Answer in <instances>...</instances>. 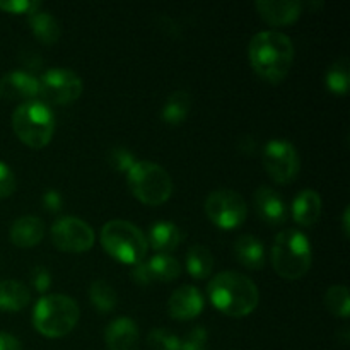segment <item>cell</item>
Wrapping results in <instances>:
<instances>
[{"instance_id": "obj_25", "label": "cell", "mask_w": 350, "mask_h": 350, "mask_svg": "<svg viewBox=\"0 0 350 350\" xmlns=\"http://www.w3.org/2000/svg\"><path fill=\"white\" fill-rule=\"evenodd\" d=\"M191 99L185 91H174L163 108V120L167 125H180L190 111Z\"/></svg>"}, {"instance_id": "obj_3", "label": "cell", "mask_w": 350, "mask_h": 350, "mask_svg": "<svg viewBox=\"0 0 350 350\" xmlns=\"http://www.w3.org/2000/svg\"><path fill=\"white\" fill-rule=\"evenodd\" d=\"M313 262L311 243L301 231L279 232L272 246V265L282 279L297 280L306 275Z\"/></svg>"}, {"instance_id": "obj_37", "label": "cell", "mask_w": 350, "mask_h": 350, "mask_svg": "<svg viewBox=\"0 0 350 350\" xmlns=\"http://www.w3.org/2000/svg\"><path fill=\"white\" fill-rule=\"evenodd\" d=\"M0 350H23V345L14 335L0 334Z\"/></svg>"}, {"instance_id": "obj_8", "label": "cell", "mask_w": 350, "mask_h": 350, "mask_svg": "<svg viewBox=\"0 0 350 350\" xmlns=\"http://www.w3.org/2000/svg\"><path fill=\"white\" fill-rule=\"evenodd\" d=\"M40 96L43 103L50 105H70L82 94V79L70 68L55 67L44 72L40 79Z\"/></svg>"}, {"instance_id": "obj_23", "label": "cell", "mask_w": 350, "mask_h": 350, "mask_svg": "<svg viewBox=\"0 0 350 350\" xmlns=\"http://www.w3.org/2000/svg\"><path fill=\"white\" fill-rule=\"evenodd\" d=\"M187 269L193 279H207L214 270V256L205 246L193 245L187 253Z\"/></svg>"}, {"instance_id": "obj_36", "label": "cell", "mask_w": 350, "mask_h": 350, "mask_svg": "<svg viewBox=\"0 0 350 350\" xmlns=\"http://www.w3.org/2000/svg\"><path fill=\"white\" fill-rule=\"evenodd\" d=\"M43 205L46 211L57 212L62 205V197L57 190H46L43 195Z\"/></svg>"}, {"instance_id": "obj_26", "label": "cell", "mask_w": 350, "mask_h": 350, "mask_svg": "<svg viewBox=\"0 0 350 350\" xmlns=\"http://www.w3.org/2000/svg\"><path fill=\"white\" fill-rule=\"evenodd\" d=\"M89 299L94 304L96 310L101 311V313H109V311L115 310L118 297H116L111 284L106 282V280H96L89 287Z\"/></svg>"}, {"instance_id": "obj_30", "label": "cell", "mask_w": 350, "mask_h": 350, "mask_svg": "<svg viewBox=\"0 0 350 350\" xmlns=\"http://www.w3.org/2000/svg\"><path fill=\"white\" fill-rule=\"evenodd\" d=\"M108 161L109 164H111V167H115L116 171H122V173H129L130 167L137 163L135 156H133L129 149H123V147L111 149Z\"/></svg>"}, {"instance_id": "obj_12", "label": "cell", "mask_w": 350, "mask_h": 350, "mask_svg": "<svg viewBox=\"0 0 350 350\" xmlns=\"http://www.w3.org/2000/svg\"><path fill=\"white\" fill-rule=\"evenodd\" d=\"M40 92V84L34 75L23 70H14L0 79V98L5 101H34Z\"/></svg>"}, {"instance_id": "obj_24", "label": "cell", "mask_w": 350, "mask_h": 350, "mask_svg": "<svg viewBox=\"0 0 350 350\" xmlns=\"http://www.w3.org/2000/svg\"><path fill=\"white\" fill-rule=\"evenodd\" d=\"M147 263V269H149L150 277L152 280H161V282H171V280H176L181 273V265L174 256L159 255L152 256Z\"/></svg>"}, {"instance_id": "obj_10", "label": "cell", "mask_w": 350, "mask_h": 350, "mask_svg": "<svg viewBox=\"0 0 350 350\" xmlns=\"http://www.w3.org/2000/svg\"><path fill=\"white\" fill-rule=\"evenodd\" d=\"M263 167L275 183L287 185L299 174L301 159L297 149L287 140H270L263 149Z\"/></svg>"}, {"instance_id": "obj_7", "label": "cell", "mask_w": 350, "mask_h": 350, "mask_svg": "<svg viewBox=\"0 0 350 350\" xmlns=\"http://www.w3.org/2000/svg\"><path fill=\"white\" fill-rule=\"evenodd\" d=\"M126 180L135 198L146 205L164 204L173 193V181L167 171L152 161H137L126 173Z\"/></svg>"}, {"instance_id": "obj_32", "label": "cell", "mask_w": 350, "mask_h": 350, "mask_svg": "<svg viewBox=\"0 0 350 350\" xmlns=\"http://www.w3.org/2000/svg\"><path fill=\"white\" fill-rule=\"evenodd\" d=\"M40 5V2H29V0H0V10L9 14H29Z\"/></svg>"}, {"instance_id": "obj_6", "label": "cell", "mask_w": 350, "mask_h": 350, "mask_svg": "<svg viewBox=\"0 0 350 350\" xmlns=\"http://www.w3.org/2000/svg\"><path fill=\"white\" fill-rule=\"evenodd\" d=\"M12 129L17 139L27 147L43 149L55 132L53 111L43 101H27L17 106L12 115Z\"/></svg>"}, {"instance_id": "obj_2", "label": "cell", "mask_w": 350, "mask_h": 350, "mask_svg": "<svg viewBox=\"0 0 350 350\" xmlns=\"http://www.w3.org/2000/svg\"><path fill=\"white\" fill-rule=\"evenodd\" d=\"M211 303L228 317L243 318L256 310L260 293L256 284L238 272H221L208 282Z\"/></svg>"}, {"instance_id": "obj_31", "label": "cell", "mask_w": 350, "mask_h": 350, "mask_svg": "<svg viewBox=\"0 0 350 350\" xmlns=\"http://www.w3.org/2000/svg\"><path fill=\"white\" fill-rule=\"evenodd\" d=\"M207 332L205 328L197 327L181 340V350H207Z\"/></svg>"}, {"instance_id": "obj_14", "label": "cell", "mask_w": 350, "mask_h": 350, "mask_svg": "<svg viewBox=\"0 0 350 350\" xmlns=\"http://www.w3.org/2000/svg\"><path fill=\"white\" fill-rule=\"evenodd\" d=\"M256 10L272 26H286L299 19L303 12V3L296 0H258Z\"/></svg>"}, {"instance_id": "obj_27", "label": "cell", "mask_w": 350, "mask_h": 350, "mask_svg": "<svg viewBox=\"0 0 350 350\" xmlns=\"http://www.w3.org/2000/svg\"><path fill=\"white\" fill-rule=\"evenodd\" d=\"M325 304L328 311L338 318H349L350 313V301H349V289L342 284L338 286L328 287L325 294Z\"/></svg>"}, {"instance_id": "obj_17", "label": "cell", "mask_w": 350, "mask_h": 350, "mask_svg": "<svg viewBox=\"0 0 350 350\" xmlns=\"http://www.w3.org/2000/svg\"><path fill=\"white\" fill-rule=\"evenodd\" d=\"M44 238V222L36 215H23L10 228V241L17 248H33Z\"/></svg>"}, {"instance_id": "obj_21", "label": "cell", "mask_w": 350, "mask_h": 350, "mask_svg": "<svg viewBox=\"0 0 350 350\" xmlns=\"http://www.w3.org/2000/svg\"><path fill=\"white\" fill-rule=\"evenodd\" d=\"M29 26L34 36L44 44L57 43L60 38V24L50 12L41 10V5L29 12Z\"/></svg>"}, {"instance_id": "obj_4", "label": "cell", "mask_w": 350, "mask_h": 350, "mask_svg": "<svg viewBox=\"0 0 350 350\" xmlns=\"http://www.w3.org/2000/svg\"><path fill=\"white\" fill-rule=\"evenodd\" d=\"M77 303L64 294H48L33 310V325L43 337L60 338L70 334L79 321Z\"/></svg>"}, {"instance_id": "obj_34", "label": "cell", "mask_w": 350, "mask_h": 350, "mask_svg": "<svg viewBox=\"0 0 350 350\" xmlns=\"http://www.w3.org/2000/svg\"><path fill=\"white\" fill-rule=\"evenodd\" d=\"M31 284L34 286V289L38 293H46L48 287L51 286V275L44 267H36L33 269V273H31Z\"/></svg>"}, {"instance_id": "obj_1", "label": "cell", "mask_w": 350, "mask_h": 350, "mask_svg": "<svg viewBox=\"0 0 350 350\" xmlns=\"http://www.w3.org/2000/svg\"><path fill=\"white\" fill-rule=\"evenodd\" d=\"M252 67L263 81L279 84L289 74L294 62V44L280 31H262L250 41Z\"/></svg>"}, {"instance_id": "obj_29", "label": "cell", "mask_w": 350, "mask_h": 350, "mask_svg": "<svg viewBox=\"0 0 350 350\" xmlns=\"http://www.w3.org/2000/svg\"><path fill=\"white\" fill-rule=\"evenodd\" d=\"M150 350H181V340L164 328H154L147 338Z\"/></svg>"}, {"instance_id": "obj_13", "label": "cell", "mask_w": 350, "mask_h": 350, "mask_svg": "<svg viewBox=\"0 0 350 350\" xmlns=\"http://www.w3.org/2000/svg\"><path fill=\"white\" fill-rule=\"evenodd\" d=\"M167 310L171 317L180 321L193 320L204 310V296L195 286H181L171 294Z\"/></svg>"}, {"instance_id": "obj_5", "label": "cell", "mask_w": 350, "mask_h": 350, "mask_svg": "<svg viewBox=\"0 0 350 350\" xmlns=\"http://www.w3.org/2000/svg\"><path fill=\"white\" fill-rule=\"evenodd\" d=\"M101 245L116 262L132 267L146 260L149 248L146 234L135 224L122 219H113L103 226Z\"/></svg>"}, {"instance_id": "obj_33", "label": "cell", "mask_w": 350, "mask_h": 350, "mask_svg": "<svg viewBox=\"0 0 350 350\" xmlns=\"http://www.w3.org/2000/svg\"><path fill=\"white\" fill-rule=\"evenodd\" d=\"M16 191V176L5 163L0 161V198H7Z\"/></svg>"}, {"instance_id": "obj_11", "label": "cell", "mask_w": 350, "mask_h": 350, "mask_svg": "<svg viewBox=\"0 0 350 350\" xmlns=\"http://www.w3.org/2000/svg\"><path fill=\"white\" fill-rule=\"evenodd\" d=\"M51 241L60 252L84 253L94 245V231L85 221L79 217L58 219L51 228Z\"/></svg>"}, {"instance_id": "obj_18", "label": "cell", "mask_w": 350, "mask_h": 350, "mask_svg": "<svg viewBox=\"0 0 350 350\" xmlns=\"http://www.w3.org/2000/svg\"><path fill=\"white\" fill-rule=\"evenodd\" d=\"M321 211H323V202L317 190L299 191L293 202V217L303 228L317 224L320 221Z\"/></svg>"}, {"instance_id": "obj_15", "label": "cell", "mask_w": 350, "mask_h": 350, "mask_svg": "<svg viewBox=\"0 0 350 350\" xmlns=\"http://www.w3.org/2000/svg\"><path fill=\"white\" fill-rule=\"evenodd\" d=\"M105 342L108 350H139V327L130 318H118L106 328Z\"/></svg>"}, {"instance_id": "obj_38", "label": "cell", "mask_w": 350, "mask_h": 350, "mask_svg": "<svg viewBox=\"0 0 350 350\" xmlns=\"http://www.w3.org/2000/svg\"><path fill=\"white\" fill-rule=\"evenodd\" d=\"M349 214H350V211L347 207L344 211V217H342V221H344V234L345 236H349Z\"/></svg>"}, {"instance_id": "obj_20", "label": "cell", "mask_w": 350, "mask_h": 350, "mask_svg": "<svg viewBox=\"0 0 350 350\" xmlns=\"http://www.w3.org/2000/svg\"><path fill=\"white\" fill-rule=\"evenodd\" d=\"M181 243V231L173 222H156L149 229V241L147 245L152 246L156 252L167 255L170 252L178 248Z\"/></svg>"}, {"instance_id": "obj_16", "label": "cell", "mask_w": 350, "mask_h": 350, "mask_svg": "<svg viewBox=\"0 0 350 350\" xmlns=\"http://www.w3.org/2000/svg\"><path fill=\"white\" fill-rule=\"evenodd\" d=\"M253 202H255V208L262 221L269 222V224H282V222H286L287 214H289L286 200L273 188L260 187L255 191Z\"/></svg>"}, {"instance_id": "obj_35", "label": "cell", "mask_w": 350, "mask_h": 350, "mask_svg": "<svg viewBox=\"0 0 350 350\" xmlns=\"http://www.w3.org/2000/svg\"><path fill=\"white\" fill-rule=\"evenodd\" d=\"M130 275H132V279L135 280L139 286H149L150 282H154L152 277H150V273H149V269H147L146 262L133 265L132 273H130Z\"/></svg>"}, {"instance_id": "obj_9", "label": "cell", "mask_w": 350, "mask_h": 350, "mask_svg": "<svg viewBox=\"0 0 350 350\" xmlns=\"http://www.w3.org/2000/svg\"><path fill=\"white\" fill-rule=\"evenodd\" d=\"M205 214L221 229H236L246 221L248 205L234 190H215L205 200Z\"/></svg>"}, {"instance_id": "obj_19", "label": "cell", "mask_w": 350, "mask_h": 350, "mask_svg": "<svg viewBox=\"0 0 350 350\" xmlns=\"http://www.w3.org/2000/svg\"><path fill=\"white\" fill-rule=\"evenodd\" d=\"M236 260L250 270H260L265 265V246L252 234H241L234 243Z\"/></svg>"}, {"instance_id": "obj_22", "label": "cell", "mask_w": 350, "mask_h": 350, "mask_svg": "<svg viewBox=\"0 0 350 350\" xmlns=\"http://www.w3.org/2000/svg\"><path fill=\"white\" fill-rule=\"evenodd\" d=\"M31 294L26 286L17 280H3L0 282V310L21 311L29 304Z\"/></svg>"}, {"instance_id": "obj_28", "label": "cell", "mask_w": 350, "mask_h": 350, "mask_svg": "<svg viewBox=\"0 0 350 350\" xmlns=\"http://www.w3.org/2000/svg\"><path fill=\"white\" fill-rule=\"evenodd\" d=\"M349 60L340 58L327 72V85L334 94L344 96L349 91Z\"/></svg>"}]
</instances>
